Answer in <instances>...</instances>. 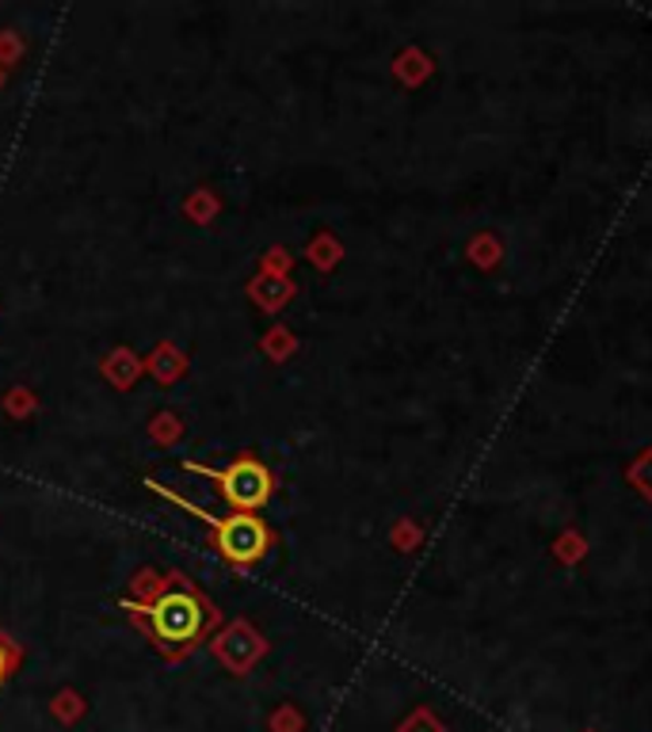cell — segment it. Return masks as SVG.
Listing matches in <instances>:
<instances>
[{
	"label": "cell",
	"instance_id": "1",
	"mask_svg": "<svg viewBox=\"0 0 652 732\" xmlns=\"http://www.w3.org/2000/svg\"><path fill=\"white\" fill-rule=\"evenodd\" d=\"M123 610H131L137 618V626L149 637V645L165 660L192 657L206 637H214V630H218V622H221V610L214 607L199 584L184 573H168L157 599L123 602Z\"/></svg>",
	"mask_w": 652,
	"mask_h": 732
},
{
	"label": "cell",
	"instance_id": "2",
	"mask_svg": "<svg viewBox=\"0 0 652 732\" xmlns=\"http://www.w3.org/2000/svg\"><path fill=\"white\" fill-rule=\"evenodd\" d=\"M145 488H149V493H157V496H165L168 504L184 507V512H187V515H195V519H203L206 527H210L214 549H218V557H221V561H226V565L248 568V565L263 561V557H268L271 549H275V530L260 519V515H252V512L214 515V512H206V507L192 504V499L176 496L168 485H157V481H153V477L145 481Z\"/></svg>",
	"mask_w": 652,
	"mask_h": 732
},
{
	"label": "cell",
	"instance_id": "3",
	"mask_svg": "<svg viewBox=\"0 0 652 732\" xmlns=\"http://www.w3.org/2000/svg\"><path fill=\"white\" fill-rule=\"evenodd\" d=\"M187 473H199V477H210L218 485L221 499H226L234 512H260L263 504L275 493V477L271 470L256 458L252 451L237 454L229 466H203V462H184Z\"/></svg>",
	"mask_w": 652,
	"mask_h": 732
},
{
	"label": "cell",
	"instance_id": "4",
	"mask_svg": "<svg viewBox=\"0 0 652 732\" xmlns=\"http://www.w3.org/2000/svg\"><path fill=\"white\" fill-rule=\"evenodd\" d=\"M263 649H268V641H263L260 630H256L252 622H245V618L229 622L226 630H221V633L210 641L214 660H218V664L226 668L229 676H248L256 660L263 657Z\"/></svg>",
	"mask_w": 652,
	"mask_h": 732
},
{
	"label": "cell",
	"instance_id": "5",
	"mask_svg": "<svg viewBox=\"0 0 652 732\" xmlns=\"http://www.w3.org/2000/svg\"><path fill=\"white\" fill-rule=\"evenodd\" d=\"M149 370H153V378H157V382H176V378L187 370V359L176 355V348H172V343H161V348L149 355Z\"/></svg>",
	"mask_w": 652,
	"mask_h": 732
},
{
	"label": "cell",
	"instance_id": "6",
	"mask_svg": "<svg viewBox=\"0 0 652 732\" xmlns=\"http://www.w3.org/2000/svg\"><path fill=\"white\" fill-rule=\"evenodd\" d=\"M20 660H23L20 645H15L8 633H0V687H4L8 679L15 676V671H20Z\"/></svg>",
	"mask_w": 652,
	"mask_h": 732
}]
</instances>
